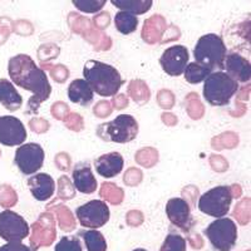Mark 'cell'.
I'll list each match as a JSON object with an SVG mask.
<instances>
[{"label":"cell","instance_id":"6da1fadb","mask_svg":"<svg viewBox=\"0 0 251 251\" xmlns=\"http://www.w3.org/2000/svg\"><path fill=\"white\" fill-rule=\"evenodd\" d=\"M9 77L18 87L33 93L28 102V113L37 114L42 103L46 102L51 93L48 75L35 64L31 57L18 54L9 59Z\"/></svg>","mask_w":251,"mask_h":251},{"label":"cell","instance_id":"7a4b0ae2","mask_svg":"<svg viewBox=\"0 0 251 251\" xmlns=\"http://www.w3.org/2000/svg\"><path fill=\"white\" fill-rule=\"evenodd\" d=\"M83 77L93 93L100 97H113L125 83L117 69L98 60H88L84 64Z\"/></svg>","mask_w":251,"mask_h":251},{"label":"cell","instance_id":"3957f363","mask_svg":"<svg viewBox=\"0 0 251 251\" xmlns=\"http://www.w3.org/2000/svg\"><path fill=\"white\" fill-rule=\"evenodd\" d=\"M227 54L225 42L220 35L208 33L197 40L194 49V58L200 66L215 72H223Z\"/></svg>","mask_w":251,"mask_h":251},{"label":"cell","instance_id":"277c9868","mask_svg":"<svg viewBox=\"0 0 251 251\" xmlns=\"http://www.w3.org/2000/svg\"><path fill=\"white\" fill-rule=\"evenodd\" d=\"M239 91V83L225 72H211L203 80V98L210 106L223 107L228 104Z\"/></svg>","mask_w":251,"mask_h":251},{"label":"cell","instance_id":"5b68a950","mask_svg":"<svg viewBox=\"0 0 251 251\" xmlns=\"http://www.w3.org/2000/svg\"><path fill=\"white\" fill-rule=\"evenodd\" d=\"M138 122L131 114H120L113 121L98 126L97 136L106 142L128 143L138 134Z\"/></svg>","mask_w":251,"mask_h":251},{"label":"cell","instance_id":"8992f818","mask_svg":"<svg viewBox=\"0 0 251 251\" xmlns=\"http://www.w3.org/2000/svg\"><path fill=\"white\" fill-rule=\"evenodd\" d=\"M203 234L217 251H231L236 245L237 226L230 217H220L212 221Z\"/></svg>","mask_w":251,"mask_h":251},{"label":"cell","instance_id":"52a82bcc","mask_svg":"<svg viewBox=\"0 0 251 251\" xmlns=\"http://www.w3.org/2000/svg\"><path fill=\"white\" fill-rule=\"evenodd\" d=\"M232 191L230 186H216L206 191L199 200V210L208 216L225 217L230 211Z\"/></svg>","mask_w":251,"mask_h":251},{"label":"cell","instance_id":"ba28073f","mask_svg":"<svg viewBox=\"0 0 251 251\" xmlns=\"http://www.w3.org/2000/svg\"><path fill=\"white\" fill-rule=\"evenodd\" d=\"M75 216L83 227L97 230L109 221V207L102 200H91L75 210Z\"/></svg>","mask_w":251,"mask_h":251},{"label":"cell","instance_id":"9c48e42d","mask_svg":"<svg viewBox=\"0 0 251 251\" xmlns=\"http://www.w3.org/2000/svg\"><path fill=\"white\" fill-rule=\"evenodd\" d=\"M30 230L23 216L15 211L0 212V237L8 243H20L29 236Z\"/></svg>","mask_w":251,"mask_h":251},{"label":"cell","instance_id":"30bf717a","mask_svg":"<svg viewBox=\"0 0 251 251\" xmlns=\"http://www.w3.org/2000/svg\"><path fill=\"white\" fill-rule=\"evenodd\" d=\"M44 153L43 147L39 143H24L15 151V165L23 175H34L43 167Z\"/></svg>","mask_w":251,"mask_h":251},{"label":"cell","instance_id":"8fae6325","mask_svg":"<svg viewBox=\"0 0 251 251\" xmlns=\"http://www.w3.org/2000/svg\"><path fill=\"white\" fill-rule=\"evenodd\" d=\"M166 215L174 226L182 230L183 232H190L195 225V220L191 215V208L187 201L181 197L170 199L166 203Z\"/></svg>","mask_w":251,"mask_h":251},{"label":"cell","instance_id":"7c38bea8","mask_svg":"<svg viewBox=\"0 0 251 251\" xmlns=\"http://www.w3.org/2000/svg\"><path fill=\"white\" fill-rule=\"evenodd\" d=\"M26 129L23 122L13 116H0V143L6 147L24 145Z\"/></svg>","mask_w":251,"mask_h":251},{"label":"cell","instance_id":"4fadbf2b","mask_svg":"<svg viewBox=\"0 0 251 251\" xmlns=\"http://www.w3.org/2000/svg\"><path fill=\"white\" fill-rule=\"evenodd\" d=\"M190 54L186 47L172 46L166 49L160 58V64L165 73L171 77H180L183 75L188 64Z\"/></svg>","mask_w":251,"mask_h":251},{"label":"cell","instance_id":"5bb4252c","mask_svg":"<svg viewBox=\"0 0 251 251\" xmlns=\"http://www.w3.org/2000/svg\"><path fill=\"white\" fill-rule=\"evenodd\" d=\"M224 69H226V75H230L237 83H248L251 78L250 62L236 51H227Z\"/></svg>","mask_w":251,"mask_h":251},{"label":"cell","instance_id":"9a60e30c","mask_svg":"<svg viewBox=\"0 0 251 251\" xmlns=\"http://www.w3.org/2000/svg\"><path fill=\"white\" fill-rule=\"evenodd\" d=\"M72 178H73L75 187L82 194L91 195L97 191V180H96L91 165L88 162L77 163L72 171Z\"/></svg>","mask_w":251,"mask_h":251},{"label":"cell","instance_id":"2e32d148","mask_svg":"<svg viewBox=\"0 0 251 251\" xmlns=\"http://www.w3.org/2000/svg\"><path fill=\"white\" fill-rule=\"evenodd\" d=\"M125 160L123 156L118 152H109L102 154L94 161V167L100 176L104 178H113L122 172Z\"/></svg>","mask_w":251,"mask_h":251},{"label":"cell","instance_id":"e0dca14e","mask_svg":"<svg viewBox=\"0 0 251 251\" xmlns=\"http://www.w3.org/2000/svg\"><path fill=\"white\" fill-rule=\"evenodd\" d=\"M31 196L37 201L49 200L55 191V181L48 174H35L28 180Z\"/></svg>","mask_w":251,"mask_h":251},{"label":"cell","instance_id":"ac0fdd59","mask_svg":"<svg viewBox=\"0 0 251 251\" xmlns=\"http://www.w3.org/2000/svg\"><path fill=\"white\" fill-rule=\"evenodd\" d=\"M0 104L8 111L15 112L23 106V97L10 80L0 78Z\"/></svg>","mask_w":251,"mask_h":251},{"label":"cell","instance_id":"d6986e66","mask_svg":"<svg viewBox=\"0 0 251 251\" xmlns=\"http://www.w3.org/2000/svg\"><path fill=\"white\" fill-rule=\"evenodd\" d=\"M68 98L71 102L82 107L91 106L94 100V93L84 79H75L68 87Z\"/></svg>","mask_w":251,"mask_h":251},{"label":"cell","instance_id":"ffe728a7","mask_svg":"<svg viewBox=\"0 0 251 251\" xmlns=\"http://www.w3.org/2000/svg\"><path fill=\"white\" fill-rule=\"evenodd\" d=\"M111 4L121 12L131 13L133 15L145 14L152 8V0H111Z\"/></svg>","mask_w":251,"mask_h":251},{"label":"cell","instance_id":"44dd1931","mask_svg":"<svg viewBox=\"0 0 251 251\" xmlns=\"http://www.w3.org/2000/svg\"><path fill=\"white\" fill-rule=\"evenodd\" d=\"M78 236L82 237L88 251H107V241L100 231L80 230Z\"/></svg>","mask_w":251,"mask_h":251},{"label":"cell","instance_id":"7402d4cb","mask_svg":"<svg viewBox=\"0 0 251 251\" xmlns=\"http://www.w3.org/2000/svg\"><path fill=\"white\" fill-rule=\"evenodd\" d=\"M114 25L121 34L128 35L136 31L138 26V19L136 15L127 12H118L114 17Z\"/></svg>","mask_w":251,"mask_h":251},{"label":"cell","instance_id":"603a6c76","mask_svg":"<svg viewBox=\"0 0 251 251\" xmlns=\"http://www.w3.org/2000/svg\"><path fill=\"white\" fill-rule=\"evenodd\" d=\"M210 73H211L210 69L192 62L187 64V67L185 68V72H183V75H185V79L190 84H199V83L203 82L208 77Z\"/></svg>","mask_w":251,"mask_h":251},{"label":"cell","instance_id":"cb8c5ba5","mask_svg":"<svg viewBox=\"0 0 251 251\" xmlns=\"http://www.w3.org/2000/svg\"><path fill=\"white\" fill-rule=\"evenodd\" d=\"M160 251H187V244L180 234L170 232L166 236Z\"/></svg>","mask_w":251,"mask_h":251},{"label":"cell","instance_id":"d4e9b609","mask_svg":"<svg viewBox=\"0 0 251 251\" xmlns=\"http://www.w3.org/2000/svg\"><path fill=\"white\" fill-rule=\"evenodd\" d=\"M72 3L79 12L94 14L102 10L103 6L106 5L107 0H73Z\"/></svg>","mask_w":251,"mask_h":251},{"label":"cell","instance_id":"484cf974","mask_svg":"<svg viewBox=\"0 0 251 251\" xmlns=\"http://www.w3.org/2000/svg\"><path fill=\"white\" fill-rule=\"evenodd\" d=\"M54 251H83L78 236H63L55 245Z\"/></svg>","mask_w":251,"mask_h":251},{"label":"cell","instance_id":"4316f807","mask_svg":"<svg viewBox=\"0 0 251 251\" xmlns=\"http://www.w3.org/2000/svg\"><path fill=\"white\" fill-rule=\"evenodd\" d=\"M0 251H31L30 248L22 243H8L0 246Z\"/></svg>","mask_w":251,"mask_h":251},{"label":"cell","instance_id":"83f0119b","mask_svg":"<svg viewBox=\"0 0 251 251\" xmlns=\"http://www.w3.org/2000/svg\"><path fill=\"white\" fill-rule=\"evenodd\" d=\"M133 251H147V250H146V249H136V250Z\"/></svg>","mask_w":251,"mask_h":251}]
</instances>
